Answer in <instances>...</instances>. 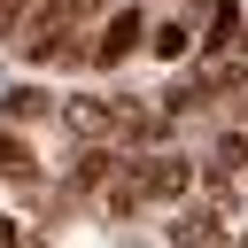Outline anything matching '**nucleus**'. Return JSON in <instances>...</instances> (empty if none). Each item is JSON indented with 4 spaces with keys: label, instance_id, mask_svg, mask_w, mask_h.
Returning <instances> with one entry per match:
<instances>
[{
    "label": "nucleus",
    "instance_id": "0eeeda50",
    "mask_svg": "<svg viewBox=\"0 0 248 248\" xmlns=\"http://www.w3.org/2000/svg\"><path fill=\"white\" fill-rule=\"evenodd\" d=\"M0 248H23V232H16V217H0Z\"/></svg>",
    "mask_w": 248,
    "mask_h": 248
},
{
    "label": "nucleus",
    "instance_id": "f03ea898",
    "mask_svg": "<svg viewBox=\"0 0 248 248\" xmlns=\"http://www.w3.org/2000/svg\"><path fill=\"white\" fill-rule=\"evenodd\" d=\"M70 124H78L85 140H101V132H116V108H108V101H78V108H70Z\"/></svg>",
    "mask_w": 248,
    "mask_h": 248
},
{
    "label": "nucleus",
    "instance_id": "39448f33",
    "mask_svg": "<svg viewBox=\"0 0 248 248\" xmlns=\"http://www.w3.org/2000/svg\"><path fill=\"white\" fill-rule=\"evenodd\" d=\"M155 54H170V62H178V54H186V23H163V31H155Z\"/></svg>",
    "mask_w": 248,
    "mask_h": 248
},
{
    "label": "nucleus",
    "instance_id": "7ed1b4c3",
    "mask_svg": "<svg viewBox=\"0 0 248 248\" xmlns=\"http://www.w3.org/2000/svg\"><path fill=\"white\" fill-rule=\"evenodd\" d=\"M93 8H101V0H54V8H46V23H39V39H62V23L93 16ZM39 39H31V46H39Z\"/></svg>",
    "mask_w": 248,
    "mask_h": 248
},
{
    "label": "nucleus",
    "instance_id": "f257e3e1",
    "mask_svg": "<svg viewBox=\"0 0 248 248\" xmlns=\"http://www.w3.org/2000/svg\"><path fill=\"white\" fill-rule=\"evenodd\" d=\"M132 46H140V16L124 8V16H108V23H101V46H93V54H101V62H124Z\"/></svg>",
    "mask_w": 248,
    "mask_h": 248
},
{
    "label": "nucleus",
    "instance_id": "423d86ee",
    "mask_svg": "<svg viewBox=\"0 0 248 248\" xmlns=\"http://www.w3.org/2000/svg\"><path fill=\"white\" fill-rule=\"evenodd\" d=\"M108 163H116V155H85V163H78V186H101V178H108Z\"/></svg>",
    "mask_w": 248,
    "mask_h": 248
},
{
    "label": "nucleus",
    "instance_id": "20e7f679",
    "mask_svg": "<svg viewBox=\"0 0 248 248\" xmlns=\"http://www.w3.org/2000/svg\"><path fill=\"white\" fill-rule=\"evenodd\" d=\"M0 170H16V178L31 170V155H23V140H16V132H0Z\"/></svg>",
    "mask_w": 248,
    "mask_h": 248
}]
</instances>
